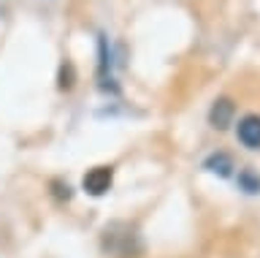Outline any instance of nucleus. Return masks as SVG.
I'll use <instances>...</instances> for the list:
<instances>
[{
	"mask_svg": "<svg viewBox=\"0 0 260 258\" xmlns=\"http://www.w3.org/2000/svg\"><path fill=\"white\" fill-rule=\"evenodd\" d=\"M101 247L106 255L111 258H138L141 255V237H138V228L130 225L125 220H114L103 228L101 237Z\"/></svg>",
	"mask_w": 260,
	"mask_h": 258,
	"instance_id": "1",
	"label": "nucleus"
},
{
	"mask_svg": "<svg viewBox=\"0 0 260 258\" xmlns=\"http://www.w3.org/2000/svg\"><path fill=\"white\" fill-rule=\"evenodd\" d=\"M111 185H114V168L111 166H92L84 174V180H81V188L95 198L106 196L111 190Z\"/></svg>",
	"mask_w": 260,
	"mask_h": 258,
	"instance_id": "2",
	"label": "nucleus"
},
{
	"mask_svg": "<svg viewBox=\"0 0 260 258\" xmlns=\"http://www.w3.org/2000/svg\"><path fill=\"white\" fill-rule=\"evenodd\" d=\"M233 117H236V103L231 98H217L211 103V109H209V125L211 128L225 131V128H231Z\"/></svg>",
	"mask_w": 260,
	"mask_h": 258,
	"instance_id": "3",
	"label": "nucleus"
},
{
	"mask_svg": "<svg viewBox=\"0 0 260 258\" xmlns=\"http://www.w3.org/2000/svg\"><path fill=\"white\" fill-rule=\"evenodd\" d=\"M236 136L247 150H260V114H247L239 120Z\"/></svg>",
	"mask_w": 260,
	"mask_h": 258,
	"instance_id": "4",
	"label": "nucleus"
},
{
	"mask_svg": "<svg viewBox=\"0 0 260 258\" xmlns=\"http://www.w3.org/2000/svg\"><path fill=\"white\" fill-rule=\"evenodd\" d=\"M203 168L211 174H217V177H231L233 174V158L228 155V152H211V155L203 160Z\"/></svg>",
	"mask_w": 260,
	"mask_h": 258,
	"instance_id": "5",
	"label": "nucleus"
},
{
	"mask_svg": "<svg viewBox=\"0 0 260 258\" xmlns=\"http://www.w3.org/2000/svg\"><path fill=\"white\" fill-rule=\"evenodd\" d=\"M73 84H76V71H73V63L71 60H62L60 74H57V87H60L62 93H68V90H73Z\"/></svg>",
	"mask_w": 260,
	"mask_h": 258,
	"instance_id": "6",
	"label": "nucleus"
},
{
	"mask_svg": "<svg viewBox=\"0 0 260 258\" xmlns=\"http://www.w3.org/2000/svg\"><path fill=\"white\" fill-rule=\"evenodd\" d=\"M239 188L244 193H260V177L252 168H241L239 171Z\"/></svg>",
	"mask_w": 260,
	"mask_h": 258,
	"instance_id": "7",
	"label": "nucleus"
},
{
	"mask_svg": "<svg viewBox=\"0 0 260 258\" xmlns=\"http://www.w3.org/2000/svg\"><path fill=\"white\" fill-rule=\"evenodd\" d=\"M52 193H54V198H60V201H71L73 188L62 180H52Z\"/></svg>",
	"mask_w": 260,
	"mask_h": 258,
	"instance_id": "8",
	"label": "nucleus"
}]
</instances>
